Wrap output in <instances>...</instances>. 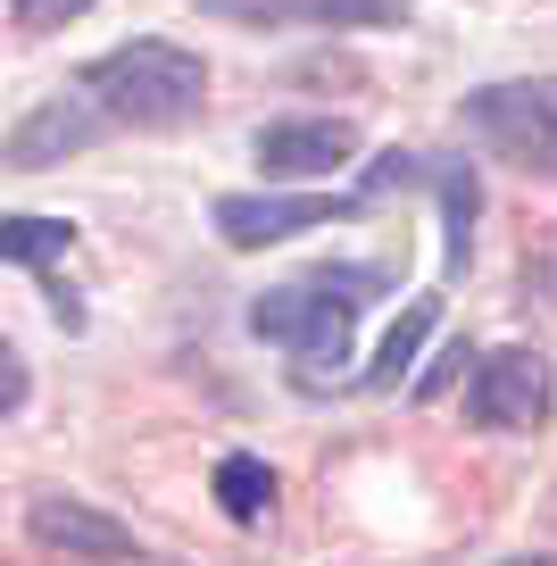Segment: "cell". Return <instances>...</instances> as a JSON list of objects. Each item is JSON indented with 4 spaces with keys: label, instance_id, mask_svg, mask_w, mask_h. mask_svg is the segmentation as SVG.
Listing matches in <instances>:
<instances>
[{
    "label": "cell",
    "instance_id": "1",
    "mask_svg": "<svg viewBox=\"0 0 557 566\" xmlns=\"http://www.w3.org/2000/svg\"><path fill=\"white\" fill-rule=\"evenodd\" d=\"M391 266L375 259H325L308 266V275L292 283H266L259 301H250V334L275 342V350H292L299 367H341L349 350H358V317L391 292Z\"/></svg>",
    "mask_w": 557,
    "mask_h": 566
},
{
    "label": "cell",
    "instance_id": "2",
    "mask_svg": "<svg viewBox=\"0 0 557 566\" xmlns=\"http://www.w3.org/2000/svg\"><path fill=\"white\" fill-rule=\"evenodd\" d=\"M75 92H92V108L108 125H134V134H183L209 117V67H200V51L167 34H134L117 51L84 59Z\"/></svg>",
    "mask_w": 557,
    "mask_h": 566
},
{
    "label": "cell",
    "instance_id": "3",
    "mask_svg": "<svg viewBox=\"0 0 557 566\" xmlns=\"http://www.w3.org/2000/svg\"><path fill=\"white\" fill-rule=\"evenodd\" d=\"M458 134L491 159H507L516 176L557 184V75H500L474 84L458 101Z\"/></svg>",
    "mask_w": 557,
    "mask_h": 566
},
{
    "label": "cell",
    "instance_id": "4",
    "mask_svg": "<svg viewBox=\"0 0 557 566\" xmlns=\"http://www.w3.org/2000/svg\"><path fill=\"white\" fill-rule=\"evenodd\" d=\"M366 209H375V192L349 184V192H217L209 217H217V242L225 250H275L308 226H349Z\"/></svg>",
    "mask_w": 557,
    "mask_h": 566
},
{
    "label": "cell",
    "instance_id": "5",
    "mask_svg": "<svg viewBox=\"0 0 557 566\" xmlns=\"http://www.w3.org/2000/svg\"><path fill=\"white\" fill-rule=\"evenodd\" d=\"M557 408V367L533 350V342H507V350H474V375H466V417L483 433H533L549 424Z\"/></svg>",
    "mask_w": 557,
    "mask_h": 566
},
{
    "label": "cell",
    "instance_id": "6",
    "mask_svg": "<svg viewBox=\"0 0 557 566\" xmlns=\"http://www.w3.org/2000/svg\"><path fill=\"white\" fill-rule=\"evenodd\" d=\"M358 125L349 117H266L259 134H250V159H259V176L275 184H325L341 176V167H358Z\"/></svg>",
    "mask_w": 557,
    "mask_h": 566
},
{
    "label": "cell",
    "instance_id": "7",
    "mask_svg": "<svg viewBox=\"0 0 557 566\" xmlns=\"http://www.w3.org/2000/svg\"><path fill=\"white\" fill-rule=\"evenodd\" d=\"M101 134H117V125L92 108V92H51V101L34 108V117H18L9 134H0V167H18V176H42V167L75 159V150H92Z\"/></svg>",
    "mask_w": 557,
    "mask_h": 566
},
{
    "label": "cell",
    "instance_id": "8",
    "mask_svg": "<svg viewBox=\"0 0 557 566\" xmlns=\"http://www.w3.org/2000/svg\"><path fill=\"white\" fill-rule=\"evenodd\" d=\"M25 542L59 549V558H141V542H134L125 516L92 509V500H67V492H34V509H25Z\"/></svg>",
    "mask_w": 557,
    "mask_h": 566
},
{
    "label": "cell",
    "instance_id": "9",
    "mask_svg": "<svg viewBox=\"0 0 557 566\" xmlns=\"http://www.w3.org/2000/svg\"><path fill=\"white\" fill-rule=\"evenodd\" d=\"M217 18L250 25H325V34H391L408 25V0H209Z\"/></svg>",
    "mask_w": 557,
    "mask_h": 566
},
{
    "label": "cell",
    "instance_id": "10",
    "mask_svg": "<svg viewBox=\"0 0 557 566\" xmlns=\"http://www.w3.org/2000/svg\"><path fill=\"white\" fill-rule=\"evenodd\" d=\"M424 192L441 200V275H466L474 259V217H483V176H474V159H458V150H424Z\"/></svg>",
    "mask_w": 557,
    "mask_h": 566
},
{
    "label": "cell",
    "instance_id": "11",
    "mask_svg": "<svg viewBox=\"0 0 557 566\" xmlns=\"http://www.w3.org/2000/svg\"><path fill=\"white\" fill-rule=\"evenodd\" d=\"M433 317H441V301H417V308H408V317L383 334V350L366 358V367L349 375V384H358V391H391V384H400V375L424 358V342H433Z\"/></svg>",
    "mask_w": 557,
    "mask_h": 566
},
{
    "label": "cell",
    "instance_id": "12",
    "mask_svg": "<svg viewBox=\"0 0 557 566\" xmlns=\"http://www.w3.org/2000/svg\"><path fill=\"white\" fill-rule=\"evenodd\" d=\"M217 509H225L233 525H259V516L275 509V467H266L259 450H225V459H217Z\"/></svg>",
    "mask_w": 557,
    "mask_h": 566
},
{
    "label": "cell",
    "instance_id": "13",
    "mask_svg": "<svg viewBox=\"0 0 557 566\" xmlns=\"http://www.w3.org/2000/svg\"><path fill=\"white\" fill-rule=\"evenodd\" d=\"M67 250H75L67 217H0V266H34V275H51Z\"/></svg>",
    "mask_w": 557,
    "mask_h": 566
},
{
    "label": "cell",
    "instance_id": "14",
    "mask_svg": "<svg viewBox=\"0 0 557 566\" xmlns=\"http://www.w3.org/2000/svg\"><path fill=\"white\" fill-rule=\"evenodd\" d=\"M84 9H101V0H9L18 34H59V25H75Z\"/></svg>",
    "mask_w": 557,
    "mask_h": 566
},
{
    "label": "cell",
    "instance_id": "15",
    "mask_svg": "<svg viewBox=\"0 0 557 566\" xmlns=\"http://www.w3.org/2000/svg\"><path fill=\"white\" fill-rule=\"evenodd\" d=\"M34 400V367H25V350L9 334H0V417H18V408Z\"/></svg>",
    "mask_w": 557,
    "mask_h": 566
},
{
    "label": "cell",
    "instance_id": "16",
    "mask_svg": "<svg viewBox=\"0 0 557 566\" xmlns=\"http://www.w3.org/2000/svg\"><path fill=\"white\" fill-rule=\"evenodd\" d=\"M466 358H474L466 342H441V358H433V367L417 375V400H433V391H450V384H458V367H466Z\"/></svg>",
    "mask_w": 557,
    "mask_h": 566
}]
</instances>
